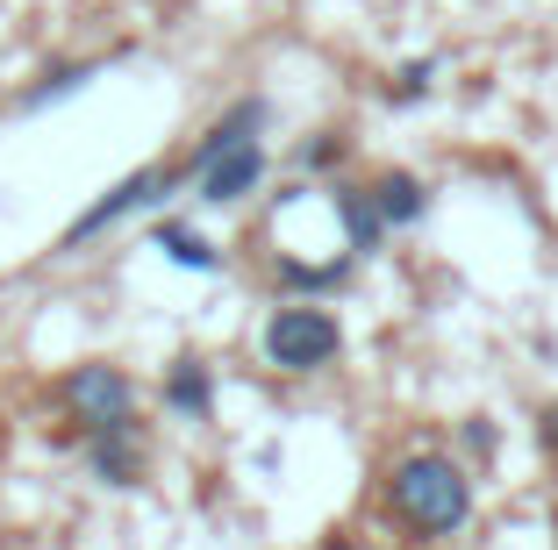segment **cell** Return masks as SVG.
Segmentation results:
<instances>
[{"label":"cell","instance_id":"obj_16","mask_svg":"<svg viewBox=\"0 0 558 550\" xmlns=\"http://www.w3.org/2000/svg\"><path fill=\"white\" fill-rule=\"evenodd\" d=\"M494 451H501V429H494V415H465V421H459V457H465V465H494Z\"/></svg>","mask_w":558,"mask_h":550},{"label":"cell","instance_id":"obj_5","mask_svg":"<svg viewBox=\"0 0 558 550\" xmlns=\"http://www.w3.org/2000/svg\"><path fill=\"white\" fill-rule=\"evenodd\" d=\"M265 172H272V150H265V136H244V144L215 150V158L194 172V186H186V194H194L201 208H244V200L265 186Z\"/></svg>","mask_w":558,"mask_h":550},{"label":"cell","instance_id":"obj_6","mask_svg":"<svg viewBox=\"0 0 558 550\" xmlns=\"http://www.w3.org/2000/svg\"><path fill=\"white\" fill-rule=\"evenodd\" d=\"M80 451H86V479H94V486H116V493L144 486V465H150L144 415H136V421H122V429H100V437H86Z\"/></svg>","mask_w":558,"mask_h":550},{"label":"cell","instance_id":"obj_7","mask_svg":"<svg viewBox=\"0 0 558 550\" xmlns=\"http://www.w3.org/2000/svg\"><path fill=\"white\" fill-rule=\"evenodd\" d=\"M365 258L337 250V258H301V250H279L272 258V293L279 301H329V293H344L359 279Z\"/></svg>","mask_w":558,"mask_h":550},{"label":"cell","instance_id":"obj_11","mask_svg":"<svg viewBox=\"0 0 558 550\" xmlns=\"http://www.w3.org/2000/svg\"><path fill=\"white\" fill-rule=\"evenodd\" d=\"M158 401H165V415H172V421H215V401H222L215 365H208V357H194V351H180L172 365H165V379H158Z\"/></svg>","mask_w":558,"mask_h":550},{"label":"cell","instance_id":"obj_4","mask_svg":"<svg viewBox=\"0 0 558 550\" xmlns=\"http://www.w3.org/2000/svg\"><path fill=\"white\" fill-rule=\"evenodd\" d=\"M58 407H65V429H50V443H58V451H80L100 429L136 421V379L122 372V365H108V357H80V365L58 379Z\"/></svg>","mask_w":558,"mask_h":550},{"label":"cell","instance_id":"obj_2","mask_svg":"<svg viewBox=\"0 0 558 550\" xmlns=\"http://www.w3.org/2000/svg\"><path fill=\"white\" fill-rule=\"evenodd\" d=\"M172 194H186V164L180 158H158V164H136L130 179H116L108 194H94L80 215L65 222V236H58V250H94L108 229H122V222H136V215H165V200Z\"/></svg>","mask_w":558,"mask_h":550},{"label":"cell","instance_id":"obj_9","mask_svg":"<svg viewBox=\"0 0 558 550\" xmlns=\"http://www.w3.org/2000/svg\"><path fill=\"white\" fill-rule=\"evenodd\" d=\"M323 194H329V215H337V229H344V250H351V258H379L395 229L379 222L373 186H365V179H329Z\"/></svg>","mask_w":558,"mask_h":550},{"label":"cell","instance_id":"obj_8","mask_svg":"<svg viewBox=\"0 0 558 550\" xmlns=\"http://www.w3.org/2000/svg\"><path fill=\"white\" fill-rule=\"evenodd\" d=\"M265 130H272V100H265V94H236L230 108H222V114L208 122V130H201L194 144L180 150V164H186V186H194V172H201V164L215 158V150L244 144V136H265Z\"/></svg>","mask_w":558,"mask_h":550},{"label":"cell","instance_id":"obj_3","mask_svg":"<svg viewBox=\"0 0 558 550\" xmlns=\"http://www.w3.org/2000/svg\"><path fill=\"white\" fill-rule=\"evenodd\" d=\"M258 357L287 379H315L344 357V322H337L323 301H279L258 322Z\"/></svg>","mask_w":558,"mask_h":550},{"label":"cell","instance_id":"obj_12","mask_svg":"<svg viewBox=\"0 0 558 550\" xmlns=\"http://www.w3.org/2000/svg\"><path fill=\"white\" fill-rule=\"evenodd\" d=\"M365 186H373V208H379V222H387V229H423L429 208H437L429 179L409 172V164H387V172H373Z\"/></svg>","mask_w":558,"mask_h":550},{"label":"cell","instance_id":"obj_15","mask_svg":"<svg viewBox=\"0 0 558 550\" xmlns=\"http://www.w3.org/2000/svg\"><path fill=\"white\" fill-rule=\"evenodd\" d=\"M437 58H401L395 72H387V80H379V100H387V108H423L429 94H437Z\"/></svg>","mask_w":558,"mask_h":550},{"label":"cell","instance_id":"obj_10","mask_svg":"<svg viewBox=\"0 0 558 550\" xmlns=\"http://www.w3.org/2000/svg\"><path fill=\"white\" fill-rule=\"evenodd\" d=\"M150 250H158L165 265H180V272H194V279H215L222 265H230V250L208 236V229H194L186 215H150Z\"/></svg>","mask_w":558,"mask_h":550},{"label":"cell","instance_id":"obj_1","mask_svg":"<svg viewBox=\"0 0 558 550\" xmlns=\"http://www.w3.org/2000/svg\"><path fill=\"white\" fill-rule=\"evenodd\" d=\"M379 508L409 543H451V536L473 529V508H480L473 465L459 451H401L379 472Z\"/></svg>","mask_w":558,"mask_h":550},{"label":"cell","instance_id":"obj_14","mask_svg":"<svg viewBox=\"0 0 558 550\" xmlns=\"http://www.w3.org/2000/svg\"><path fill=\"white\" fill-rule=\"evenodd\" d=\"M359 158V136H351V122H323V130H308L294 144V172L301 179H344V164Z\"/></svg>","mask_w":558,"mask_h":550},{"label":"cell","instance_id":"obj_19","mask_svg":"<svg viewBox=\"0 0 558 550\" xmlns=\"http://www.w3.org/2000/svg\"><path fill=\"white\" fill-rule=\"evenodd\" d=\"M315 550H365V543L351 529H323V536H315Z\"/></svg>","mask_w":558,"mask_h":550},{"label":"cell","instance_id":"obj_18","mask_svg":"<svg viewBox=\"0 0 558 550\" xmlns=\"http://www.w3.org/2000/svg\"><path fill=\"white\" fill-rule=\"evenodd\" d=\"M308 194H315L308 179H287V186H279V194H272V208H301V200H308Z\"/></svg>","mask_w":558,"mask_h":550},{"label":"cell","instance_id":"obj_17","mask_svg":"<svg viewBox=\"0 0 558 550\" xmlns=\"http://www.w3.org/2000/svg\"><path fill=\"white\" fill-rule=\"evenodd\" d=\"M537 451L558 465V401H544V407H537Z\"/></svg>","mask_w":558,"mask_h":550},{"label":"cell","instance_id":"obj_13","mask_svg":"<svg viewBox=\"0 0 558 550\" xmlns=\"http://www.w3.org/2000/svg\"><path fill=\"white\" fill-rule=\"evenodd\" d=\"M100 72H108V65H100V58H50V65L36 72V80L22 86V94H15V114H44V108H65V100H80L86 86L100 80Z\"/></svg>","mask_w":558,"mask_h":550}]
</instances>
